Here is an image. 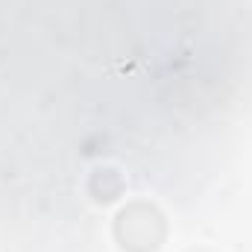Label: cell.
Returning <instances> with one entry per match:
<instances>
[{"label":"cell","mask_w":252,"mask_h":252,"mask_svg":"<svg viewBox=\"0 0 252 252\" xmlns=\"http://www.w3.org/2000/svg\"><path fill=\"white\" fill-rule=\"evenodd\" d=\"M164 214L150 202H132L115 220V238L126 252H156L164 244Z\"/></svg>","instance_id":"1"},{"label":"cell","mask_w":252,"mask_h":252,"mask_svg":"<svg viewBox=\"0 0 252 252\" xmlns=\"http://www.w3.org/2000/svg\"><path fill=\"white\" fill-rule=\"evenodd\" d=\"M188 252H208V250H188Z\"/></svg>","instance_id":"2"}]
</instances>
